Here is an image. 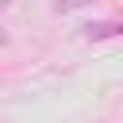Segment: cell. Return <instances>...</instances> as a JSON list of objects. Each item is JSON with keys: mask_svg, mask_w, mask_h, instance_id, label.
Here are the masks:
<instances>
[{"mask_svg": "<svg viewBox=\"0 0 123 123\" xmlns=\"http://www.w3.org/2000/svg\"><path fill=\"white\" fill-rule=\"evenodd\" d=\"M88 38H111V35H123V23H111V19H100V23H88L85 27Z\"/></svg>", "mask_w": 123, "mask_h": 123, "instance_id": "obj_1", "label": "cell"}, {"mask_svg": "<svg viewBox=\"0 0 123 123\" xmlns=\"http://www.w3.org/2000/svg\"><path fill=\"white\" fill-rule=\"evenodd\" d=\"M88 0H54V12H77V8H85Z\"/></svg>", "mask_w": 123, "mask_h": 123, "instance_id": "obj_2", "label": "cell"}, {"mask_svg": "<svg viewBox=\"0 0 123 123\" xmlns=\"http://www.w3.org/2000/svg\"><path fill=\"white\" fill-rule=\"evenodd\" d=\"M4 42H8V35H4V31H0V46H4Z\"/></svg>", "mask_w": 123, "mask_h": 123, "instance_id": "obj_3", "label": "cell"}, {"mask_svg": "<svg viewBox=\"0 0 123 123\" xmlns=\"http://www.w3.org/2000/svg\"><path fill=\"white\" fill-rule=\"evenodd\" d=\"M8 4H12V0H0V12H4V8H8Z\"/></svg>", "mask_w": 123, "mask_h": 123, "instance_id": "obj_4", "label": "cell"}]
</instances>
